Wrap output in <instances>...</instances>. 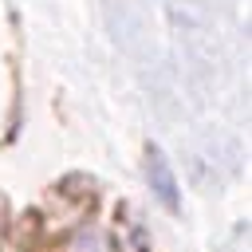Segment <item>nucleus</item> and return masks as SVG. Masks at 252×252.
Returning a JSON list of instances; mask_svg holds the SVG:
<instances>
[{
  "mask_svg": "<svg viewBox=\"0 0 252 252\" xmlns=\"http://www.w3.org/2000/svg\"><path fill=\"white\" fill-rule=\"evenodd\" d=\"M146 181H150V193L165 205V209H177L181 197H177V177L169 169V161L161 158V150H150L146 154Z\"/></svg>",
  "mask_w": 252,
  "mask_h": 252,
  "instance_id": "obj_1",
  "label": "nucleus"
}]
</instances>
